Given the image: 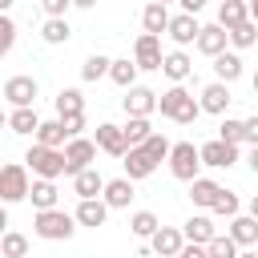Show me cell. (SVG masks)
<instances>
[{"label": "cell", "instance_id": "obj_1", "mask_svg": "<svg viewBox=\"0 0 258 258\" xmlns=\"http://www.w3.org/2000/svg\"><path fill=\"white\" fill-rule=\"evenodd\" d=\"M157 109H161V117H169V121H177V125H194L198 113H202V101H194V97L181 89V81H177L169 93L157 97Z\"/></svg>", "mask_w": 258, "mask_h": 258}, {"label": "cell", "instance_id": "obj_2", "mask_svg": "<svg viewBox=\"0 0 258 258\" xmlns=\"http://www.w3.org/2000/svg\"><path fill=\"white\" fill-rule=\"evenodd\" d=\"M28 169L32 173H40V177H60L64 169H69V157L56 149V145H44V141H36L32 149H28Z\"/></svg>", "mask_w": 258, "mask_h": 258}, {"label": "cell", "instance_id": "obj_3", "mask_svg": "<svg viewBox=\"0 0 258 258\" xmlns=\"http://www.w3.org/2000/svg\"><path fill=\"white\" fill-rule=\"evenodd\" d=\"M73 222H77V218H69L64 210L52 206V210H36V222H32V226H36L40 238H48V242H64V238H73V230H77Z\"/></svg>", "mask_w": 258, "mask_h": 258}, {"label": "cell", "instance_id": "obj_4", "mask_svg": "<svg viewBox=\"0 0 258 258\" xmlns=\"http://www.w3.org/2000/svg\"><path fill=\"white\" fill-rule=\"evenodd\" d=\"M198 165H202V149H194V141H177L169 149V169H173L177 181H194Z\"/></svg>", "mask_w": 258, "mask_h": 258}, {"label": "cell", "instance_id": "obj_5", "mask_svg": "<svg viewBox=\"0 0 258 258\" xmlns=\"http://www.w3.org/2000/svg\"><path fill=\"white\" fill-rule=\"evenodd\" d=\"M28 194H32L28 169H24L20 161L4 165V169H0V198H4V202H20V198H28Z\"/></svg>", "mask_w": 258, "mask_h": 258}, {"label": "cell", "instance_id": "obj_6", "mask_svg": "<svg viewBox=\"0 0 258 258\" xmlns=\"http://www.w3.org/2000/svg\"><path fill=\"white\" fill-rule=\"evenodd\" d=\"M64 157H69V177H77L81 169H89V161L97 157V141H85L81 133L77 137H69V145H64Z\"/></svg>", "mask_w": 258, "mask_h": 258}, {"label": "cell", "instance_id": "obj_7", "mask_svg": "<svg viewBox=\"0 0 258 258\" xmlns=\"http://www.w3.org/2000/svg\"><path fill=\"white\" fill-rule=\"evenodd\" d=\"M234 161H238V145H234V141L218 137V141H206V145H202V165L226 169V165H234Z\"/></svg>", "mask_w": 258, "mask_h": 258}, {"label": "cell", "instance_id": "obj_8", "mask_svg": "<svg viewBox=\"0 0 258 258\" xmlns=\"http://www.w3.org/2000/svg\"><path fill=\"white\" fill-rule=\"evenodd\" d=\"M133 56H137L141 69H161V60H165V56H161V36H157V32H141Z\"/></svg>", "mask_w": 258, "mask_h": 258}, {"label": "cell", "instance_id": "obj_9", "mask_svg": "<svg viewBox=\"0 0 258 258\" xmlns=\"http://www.w3.org/2000/svg\"><path fill=\"white\" fill-rule=\"evenodd\" d=\"M121 165H125V173L137 181V177H149V173L157 169V157H153L145 145H129V153H125V161H121Z\"/></svg>", "mask_w": 258, "mask_h": 258}, {"label": "cell", "instance_id": "obj_10", "mask_svg": "<svg viewBox=\"0 0 258 258\" xmlns=\"http://www.w3.org/2000/svg\"><path fill=\"white\" fill-rule=\"evenodd\" d=\"M97 145H101L109 157H125V153H129V137H125V129H117V125H97Z\"/></svg>", "mask_w": 258, "mask_h": 258}, {"label": "cell", "instance_id": "obj_11", "mask_svg": "<svg viewBox=\"0 0 258 258\" xmlns=\"http://www.w3.org/2000/svg\"><path fill=\"white\" fill-rule=\"evenodd\" d=\"M226 40H230V28H226V24H206V28L198 32V48H202L206 56L226 52Z\"/></svg>", "mask_w": 258, "mask_h": 258}, {"label": "cell", "instance_id": "obj_12", "mask_svg": "<svg viewBox=\"0 0 258 258\" xmlns=\"http://www.w3.org/2000/svg\"><path fill=\"white\" fill-rule=\"evenodd\" d=\"M157 109V93L141 89V85H129V97H125V113L129 117H149Z\"/></svg>", "mask_w": 258, "mask_h": 258}, {"label": "cell", "instance_id": "obj_13", "mask_svg": "<svg viewBox=\"0 0 258 258\" xmlns=\"http://www.w3.org/2000/svg\"><path fill=\"white\" fill-rule=\"evenodd\" d=\"M4 97L12 105H32L36 101V81L32 77H8L4 81Z\"/></svg>", "mask_w": 258, "mask_h": 258}, {"label": "cell", "instance_id": "obj_14", "mask_svg": "<svg viewBox=\"0 0 258 258\" xmlns=\"http://www.w3.org/2000/svg\"><path fill=\"white\" fill-rule=\"evenodd\" d=\"M109 202H101V198H81V206H77V222L81 226H105V218H109Z\"/></svg>", "mask_w": 258, "mask_h": 258}, {"label": "cell", "instance_id": "obj_15", "mask_svg": "<svg viewBox=\"0 0 258 258\" xmlns=\"http://www.w3.org/2000/svg\"><path fill=\"white\" fill-rule=\"evenodd\" d=\"M198 32H202V24L194 20V12H181V16L169 20V36L177 44H198Z\"/></svg>", "mask_w": 258, "mask_h": 258}, {"label": "cell", "instance_id": "obj_16", "mask_svg": "<svg viewBox=\"0 0 258 258\" xmlns=\"http://www.w3.org/2000/svg\"><path fill=\"white\" fill-rule=\"evenodd\" d=\"M234 97H230V89H226V81H214V85H206L202 89V109L206 113H226V105H230Z\"/></svg>", "mask_w": 258, "mask_h": 258}, {"label": "cell", "instance_id": "obj_17", "mask_svg": "<svg viewBox=\"0 0 258 258\" xmlns=\"http://www.w3.org/2000/svg\"><path fill=\"white\" fill-rule=\"evenodd\" d=\"M169 20H173V16L165 12V4H161V0H153V4L141 12V24H145V32H157V36H161V32H169Z\"/></svg>", "mask_w": 258, "mask_h": 258}, {"label": "cell", "instance_id": "obj_18", "mask_svg": "<svg viewBox=\"0 0 258 258\" xmlns=\"http://www.w3.org/2000/svg\"><path fill=\"white\" fill-rule=\"evenodd\" d=\"M105 202H109L113 210L129 206V202H133V177H117V181H105Z\"/></svg>", "mask_w": 258, "mask_h": 258}, {"label": "cell", "instance_id": "obj_19", "mask_svg": "<svg viewBox=\"0 0 258 258\" xmlns=\"http://www.w3.org/2000/svg\"><path fill=\"white\" fill-rule=\"evenodd\" d=\"M8 129H12V133H32V129H40L36 109H32V105H16L12 117H8Z\"/></svg>", "mask_w": 258, "mask_h": 258}, {"label": "cell", "instance_id": "obj_20", "mask_svg": "<svg viewBox=\"0 0 258 258\" xmlns=\"http://www.w3.org/2000/svg\"><path fill=\"white\" fill-rule=\"evenodd\" d=\"M73 189H77V198H97V194L105 189V177H101L97 169H81V173L73 177Z\"/></svg>", "mask_w": 258, "mask_h": 258}, {"label": "cell", "instance_id": "obj_21", "mask_svg": "<svg viewBox=\"0 0 258 258\" xmlns=\"http://www.w3.org/2000/svg\"><path fill=\"white\" fill-rule=\"evenodd\" d=\"M230 234L238 238V246H254V242H258V218H254V214H250V218H238V214H234V218H230Z\"/></svg>", "mask_w": 258, "mask_h": 258}, {"label": "cell", "instance_id": "obj_22", "mask_svg": "<svg viewBox=\"0 0 258 258\" xmlns=\"http://www.w3.org/2000/svg\"><path fill=\"white\" fill-rule=\"evenodd\" d=\"M214 73H218V81H238L242 77V60H238V52H218L214 56Z\"/></svg>", "mask_w": 258, "mask_h": 258}, {"label": "cell", "instance_id": "obj_23", "mask_svg": "<svg viewBox=\"0 0 258 258\" xmlns=\"http://www.w3.org/2000/svg\"><path fill=\"white\" fill-rule=\"evenodd\" d=\"M218 194H222V185L210 181V177H194V181H189V198H194L198 206H214Z\"/></svg>", "mask_w": 258, "mask_h": 258}, {"label": "cell", "instance_id": "obj_24", "mask_svg": "<svg viewBox=\"0 0 258 258\" xmlns=\"http://www.w3.org/2000/svg\"><path fill=\"white\" fill-rule=\"evenodd\" d=\"M242 20H250V4H242V0H222V8H218V24L234 28V24H242Z\"/></svg>", "mask_w": 258, "mask_h": 258}, {"label": "cell", "instance_id": "obj_25", "mask_svg": "<svg viewBox=\"0 0 258 258\" xmlns=\"http://www.w3.org/2000/svg\"><path fill=\"white\" fill-rule=\"evenodd\" d=\"M254 40H258V20H254V16L230 28V44H234V48H250Z\"/></svg>", "mask_w": 258, "mask_h": 258}, {"label": "cell", "instance_id": "obj_26", "mask_svg": "<svg viewBox=\"0 0 258 258\" xmlns=\"http://www.w3.org/2000/svg\"><path fill=\"white\" fill-rule=\"evenodd\" d=\"M189 69H194V64H189V56H185V52H169V56L161 60V73H165L169 81H185V77H189Z\"/></svg>", "mask_w": 258, "mask_h": 258}, {"label": "cell", "instance_id": "obj_27", "mask_svg": "<svg viewBox=\"0 0 258 258\" xmlns=\"http://www.w3.org/2000/svg\"><path fill=\"white\" fill-rule=\"evenodd\" d=\"M32 206H36V210H52V206H56V185H52V177L32 181Z\"/></svg>", "mask_w": 258, "mask_h": 258}, {"label": "cell", "instance_id": "obj_28", "mask_svg": "<svg viewBox=\"0 0 258 258\" xmlns=\"http://www.w3.org/2000/svg\"><path fill=\"white\" fill-rule=\"evenodd\" d=\"M181 234L177 230H165V226H157V234H153V250L157 254H181Z\"/></svg>", "mask_w": 258, "mask_h": 258}, {"label": "cell", "instance_id": "obj_29", "mask_svg": "<svg viewBox=\"0 0 258 258\" xmlns=\"http://www.w3.org/2000/svg\"><path fill=\"white\" fill-rule=\"evenodd\" d=\"M56 113H60V117L85 113V97H81L77 89H60V93H56Z\"/></svg>", "mask_w": 258, "mask_h": 258}, {"label": "cell", "instance_id": "obj_30", "mask_svg": "<svg viewBox=\"0 0 258 258\" xmlns=\"http://www.w3.org/2000/svg\"><path fill=\"white\" fill-rule=\"evenodd\" d=\"M185 238H189V242H202V246H206V242L214 238V222H210L206 214L189 218V222H185Z\"/></svg>", "mask_w": 258, "mask_h": 258}, {"label": "cell", "instance_id": "obj_31", "mask_svg": "<svg viewBox=\"0 0 258 258\" xmlns=\"http://www.w3.org/2000/svg\"><path fill=\"white\" fill-rule=\"evenodd\" d=\"M137 69H141L137 60H113V64H109V77H113L121 89H129V85L137 81Z\"/></svg>", "mask_w": 258, "mask_h": 258}, {"label": "cell", "instance_id": "obj_32", "mask_svg": "<svg viewBox=\"0 0 258 258\" xmlns=\"http://www.w3.org/2000/svg\"><path fill=\"white\" fill-rule=\"evenodd\" d=\"M40 36H44L48 44H60V40H69V36H73V28H69V20H60V16H48Z\"/></svg>", "mask_w": 258, "mask_h": 258}, {"label": "cell", "instance_id": "obj_33", "mask_svg": "<svg viewBox=\"0 0 258 258\" xmlns=\"http://www.w3.org/2000/svg\"><path fill=\"white\" fill-rule=\"evenodd\" d=\"M69 137V129H64V121L56 117V121H44L40 129H36V141H44V145H60Z\"/></svg>", "mask_w": 258, "mask_h": 258}, {"label": "cell", "instance_id": "obj_34", "mask_svg": "<svg viewBox=\"0 0 258 258\" xmlns=\"http://www.w3.org/2000/svg\"><path fill=\"white\" fill-rule=\"evenodd\" d=\"M206 254H210V258H234V254H238V238H234V234H230V238H218V234H214V238L206 242Z\"/></svg>", "mask_w": 258, "mask_h": 258}, {"label": "cell", "instance_id": "obj_35", "mask_svg": "<svg viewBox=\"0 0 258 258\" xmlns=\"http://www.w3.org/2000/svg\"><path fill=\"white\" fill-rule=\"evenodd\" d=\"M0 254H4V258H24V254H28V238H24V234H4Z\"/></svg>", "mask_w": 258, "mask_h": 258}, {"label": "cell", "instance_id": "obj_36", "mask_svg": "<svg viewBox=\"0 0 258 258\" xmlns=\"http://www.w3.org/2000/svg\"><path fill=\"white\" fill-rule=\"evenodd\" d=\"M149 133H153V129H149V117H129V125H125V137H129V145H141Z\"/></svg>", "mask_w": 258, "mask_h": 258}, {"label": "cell", "instance_id": "obj_37", "mask_svg": "<svg viewBox=\"0 0 258 258\" xmlns=\"http://www.w3.org/2000/svg\"><path fill=\"white\" fill-rule=\"evenodd\" d=\"M129 226H133V234H137V238H153V234H157V218H153L149 210L133 214V222H129Z\"/></svg>", "mask_w": 258, "mask_h": 258}, {"label": "cell", "instance_id": "obj_38", "mask_svg": "<svg viewBox=\"0 0 258 258\" xmlns=\"http://www.w3.org/2000/svg\"><path fill=\"white\" fill-rule=\"evenodd\" d=\"M109 64H113V60L97 52V56H89V60H85V69H81V77H85V81H97V77H105V73H109Z\"/></svg>", "mask_w": 258, "mask_h": 258}, {"label": "cell", "instance_id": "obj_39", "mask_svg": "<svg viewBox=\"0 0 258 258\" xmlns=\"http://www.w3.org/2000/svg\"><path fill=\"white\" fill-rule=\"evenodd\" d=\"M218 129H222L218 137H226V141H234V145H238V141H246V121H230V117H226Z\"/></svg>", "mask_w": 258, "mask_h": 258}, {"label": "cell", "instance_id": "obj_40", "mask_svg": "<svg viewBox=\"0 0 258 258\" xmlns=\"http://www.w3.org/2000/svg\"><path fill=\"white\" fill-rule=\"evenodd\" d=\"M141 145H145V149H149V153H153L157 161H165V157H169V149H173V145H169V141H165L161 133H149V137H145Z\"/></svg>", "mask_w": 258, "mask_h": 258}, {"label": "cell", "instance_id": "obj_41", "mask_svg": "<svg viewBox=\"0 0 258 258\" xmlns=\"http://www.w3.org/2000/svg\"><path fill=\"white\" fill-rule=\"evenodd\" d=\"M210 210H218V214H226V218H234V214H238V198H234L230 189H222V194H218V202H214Z\"/></svg>", "mask_w": 258, "mask_h": 258}, {"label": "cell", "instance_id": "obj_42", "mask_svg": "<svg viewBox=\"0 0 258 258\" xmlns=\"http://www.w3.org/2000/svg\"><path fill=\"white\" fill-rule=\"evenodd\" d=\"M12 40H16V24L4 16V20H0V52H8V48H12Z\"/></svg>", "mask_w": 258, "mask_h": 258}, {"label": "cell", "instance_id": "obj_43", "mask_svg": "<svg viewBox=\"0 0 258 258\" xmlns=\"http://www.w3.org/2000/svg\"><path fill=\"white\" fill-rule=\"evenodd\" d=\"M64 121V129H69V137H77L81 129H85V113H73V117H60Z\"/></svg>", "mask_w": 258, "mask_h": 258}, {"label": "cell", "instance_id": "obj_44", "mask_svg": "<svg viewBox=\"0 0 258 258\" xmlns=\"http://www.w3.org/2000/svg\"><path fill=\"white\" fill-rule=\"evenodd\" d=\"M40 4H44V12H48V16H64V8H69L73 0H40Z\"/></svg>", "mask_w": 258, "mask_h": 258}, {"label": "cell", "instance_id": "obj_45", "mask_svg": "<svg viewBox=\"0 0 258 258\" xmlns=\"http://www.w3.org/2000/svg\"><path fill=\"white\" fill-rule=\"evenodd\" d=\"M246 141L258 145V117H246Z\"/></svg>", "mask_w": 258, "mask_h": 258}, {"label": "cell", "instance_id": "obj_46", "mask_svg": "<svg viewBox=\"0 0 258 258\" xmlns=\"http://www.w3.org/2000/svg\"><path fill=\"white\" fill-rule=\"evenodd\" d=\"M177 4H181L185 12H202V4H206V0H177Z\"/></svg>", "mask_w": 258, "mask_h": 258}, {"label": "cell", "instance_id": "obj_47", "mask_svg": "<svg viewBox=\"0 0 258 258\" xmlns=\"http://www.w3.org/2000/svg\"><path fill=\"white\" fill-rule=\"evenodd\" d=\"M250 169L258 173V145H254V153H250Z\"/></svg>", "mask_w": 258, "mask_h": 258}, {"label": "cell", "instance_id": "obj_48", "mask_svg": "<svg viewBox=\"0 0 258 258\" xmlns=\"http://www.w3.org/2000/svg\"><path fill=\"white\" fill-rule=\"evenodd\" d=\"M73 4H77V8H93L97 0H73Z\"/></svg>", "mask_w": 258, "mask_h": 258}, {"label": "cell", "instance_id": "obj_49", "mask_svg": "<svg viewBox=\"0 0 258 258\" xmlns=\"http://www.w3.org/2000/svg\"><path fill=\"white\" fill-rule=\"evenodd\" d=\"M250 214H254V218H258V194H254V198H250Z\"/></svg>", "mask_w": 258, "mask_h": 258}, {"label": "cell", "instance_id": "obj_50", "mask_svg": "<svg viewBox=\"0 0 258 258\" xmlns=\"http://www.w3.org/2000/svg\"><path fill=\"white\" fill-rule=\"evenodd\" d=\"M250 16H254V20H258V0H250Z\"/></svg>", "mask_w": 258, "mask_h": 258}, {"label": "cell", "instance_id": "obj_51", "mask_svg": "<svg viewBox=\"0 0 258 258\" xmlns=\"http://www.w3.org/2000/svg\"><path fill=\"white\" fill-rule=\"evenodd\" d=\"M0 8H12V0H0Z\"/></svg>", "mask_w": 258, "mask_h": 258}, {"label": "cell", "instance_id": "obj_52", "mask_svg": "<svg viewBox=\"0 0 258 258\" xmlns=\"http://www.w3.org/2000/svg\"><path fill=\"white\" fill-rule=\"evenodd\" d=\"M250 85H254V93H258V73H254V81H250Z\"/></svg>", "mask_w": 258, "mask_h": 258}, {"label": "cell", "instance_id": "obj_53", "mask_svg": "<svg viewBox=\"0 0 258 258\" xmlns=\"http://www.w3.org/2000/svg\"><path fill=\"white\" fill-rule=\"evenodd\" d=\"M161 4H169V0H161Z\"/></svg>", "mask_w": 258, "mask_h": 258}]
</instances>
